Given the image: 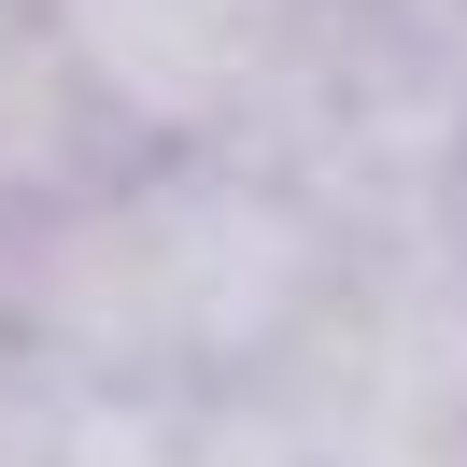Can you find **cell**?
<instances>
[{
	"mask_svg": "<svg viewBox=\"0 0 467 467\" xmlns=\"http://www.w3.org/2000/svg\"><path fill=\"white\" fill-rule=\"evenodd\" d=\"M326 269L340 241L297 199L241 171H156L0 227V354L114 397H241L297 340Z\"/></svg>",
	"mask_w": 467,
	"mask_h": 467,
	"instance_id": "cell-1",
	"label": "cell"
}]
</instances>
